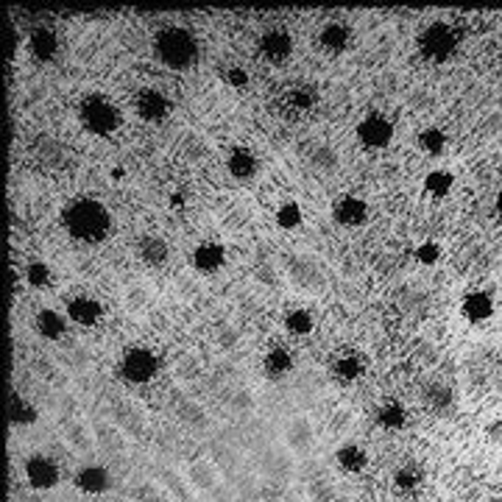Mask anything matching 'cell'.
Here are the masks:
<instances>
[{"label":"cell","mask_w":502,"mask_h":502,"mask_svg":"<svg viewBox=\"0 0 502 502\" xmlns=\"http://www.w3.org/2000/svg\"><path fill=\"white\" fill-rule=\"evenodd\" d=\"M62 224L79 243H101L112 232V212L95 198H76L64 207Z\"/></svg>","instance_id":"cell-1"},{"label":"cell","mask_w":502,"mask_h":502,"mask_svg":"<svg viewBox=\"0 0 502 502\" xmlns=\"http://www.w3.org/2000/svg\"><path fill=\"white\" fill-rule=\"evenodd\" d=\"M156 56L171 70H190L198 62V42L182 25H168L154 40Z\"/></svg>","instance_id":"cell-2"},{"label":"cell","mask_w":502,"mask_h":502,"mask_svg":"<svg viewBox=\"0 0 502 502\" xmlns=\"http://www.w3.org/2000/svg\"><path fill=\"white\" fill-rule=\"evenodd\" d=\"M79 115H81V126L95 137H109L120 126V112L106 95H87L81 101Z\"/></svg>","instance_id":"cell-3"},{"label":"cell","mask_w":502,"mask_h":502,"mask_svg":"<svg viewBox=\"0 0 502 502\" xmlns=\"http://www.w3.org/2000/svg\"><path fill=\"white\" fill-rule=\"evenodd\" d=\"M156 371H159V358H156L151 349H145V346H132V349L123 352L120 374H123L126 382H132V385H145V382H151V380L156 377Z\"/></svg>","instance_id":"cell-4"},{"label":"cell","mask_w":502,"mask_h":502,"mask_svg":"<svg viewBox=\"0 0 502 502\" xmlns=\"http://www.w3.org/2000/svg\"><path fill=\"white\" fill-rule=\"evenodd\" d=\"M455 34H452V28L450 25H444V23H433L424 34H421V40H418V45H421V53L427 56V59H433V62H444L452 50H455Z\"/></svg>","instance_id":"cell-5"},{"label":"cell","mask_w":502,"mask_h":502,"mask_svg":"<svg viewBox=\"0 0 502 502\" xmlns=\"http://www.w3.org/2000/svg\"><path fill=\"white\" fill-rule=\"evenodd\" d=\"M358 139L363 142L365 148H374V151L388 148L391 139H394V123L385 115L374 112V115H368V118H363L358 123Z\"/></svg>","instance_id":"cell-6"},{"label":"cell","mask_w":502,"mask_h":502,"mask_svg":"<svg viewBox=\"0 0 502 502\" xmlns=\"http://www.w3.org/2000/svg\"><path fill=\"white\" fill-rule=\"evenodd\" d=\"M62 472L56 466V460L47 455H31L25 460V480L31 489H40V491H47L59 483Z\"/></svg>","instance_id":"cell-7"},{"label":"cell","mask_w":502,"mask_h":502,"mask_svg":"<svg viewBox=\"0 0 502 502\" xmlns=\"http://www.w3.org/2000/svg\"><path fill=\"white\" fill-rule=\"evenodd\" d=\"M332 218H335V224H341V227L346 229L363 227L365 221H368V204H365L363 198H358V195H343V198L335 201Z\"/></svg>","instance_id":"cell-8"},{"label":"cell","mask_w":502,"mask_h":502,"mask_svg":"<svg viewBox=\"0 0 502 502\" xmlns=\"http://www.w3.org/2000/svg\"><path fill=\"white\" fill-rule=\"evenodd\" d=\"M135 109H137V115L145 123H159V120L168 118L171 101L159 90H142L137 95V101H135Z\"/></svg>","instance_id":"cell-9"},{"label":"cell","mask_w":502,"mask_h":502,"mask_svg":"<svg viewBox=\"0 0 502 502\" xmlns=\"http://www.w3.org/2000/svg\"><path fill=\"white\" fill-rule=\"evenodd\" d=\"M190 263H193V268L201 271V274H215V271L227 263V251H224L221 243H215V240H204L201 246H195Z\"/></svg>","instance_id":"cell-10"},{"label":"cell","mask_w":502,"mask_h":502,"mask_svg":"<svg viewBox=\"0 0 502 502\" xmlns=\"http://www.w3.org/2000/svg\"><path fill=\"white\" fill-rule=\"evenodd\" d=\"M227 168H229V173H232L234 179L249 182V179H254V176H257V171H260V159H257V154H254L251 148L237 145V148H232V151H229Z\"/></svg>","instance_id":"cell-11"},{"label":"cell","mask_w":502,"mask_h":502,"mask_svg":"<svg viewBox=\"0 0 502 502\" xmlns=\"http://www.w3.org/2000/svg\"><path fill=\"white\" fill-rule=\"evenodd\" d=\"M260 53H263L268 62L282 64V62L290 59V53H293V40H290V34L282 31V28L266 31V34L260 37Z\"/></svg>","instance_id":"cell-12"},{"label":"cell","mask_w":502,"mask_h":502,"mask_svg":"<svg viewBox=\"0 0 502 502\" xmlns=\"http://www.w3.org/2000/svg\"><path fill=\"white\" fill-rule=\"evenodd\" d=\"M112 486V474L103 466H81L76 472V489L84 494H103Z\"/></svg>","instance_id":"cell-13"},{"label":"cell","mask_w":502,"mask_h":502,"mask_svg":"<svg viewBox=\"0 0 502 502\" xmlns=\"http://www.w3.org/2000/svg\"><path fill=\"white\" fill-rule=\"evenodd\" d=\"M67 316H70V321H76L79 326H95L101 321V316H103V307L95 299H90V296H76L67 304Z\"/></svg>","instance_id":"cell-14"},{"label":"cell","mask_w":502,"mask_h":502,"mask_svg":"<svg viewBox=\"0 0 502 502\" xmlns=\"http://www.w3.org/2000/svg\"><path fill=\"white\" fill-rule=\"evenodd\" d=\"M319 45L324 47L326 53H343L346 47L352 45V31H349V25H343V23H326L319 34Z\"/></svg>","instance_id":"cell-15"},{"label":"cell","mask_w":502,"mask_h":502,"mask_svg":"<svg viewBox=\"0 0 502 502\" xmlns=\"http://www.w3.org/2000/svg\"><path fill=\"white\" fill-rule=\"evenodd\" d=\"M263 368H266V377H268V380H282V377H287V374L293 371V355H290V349H287V346H274V349H268V355H266V360H263Z\"/></svg>","instance_id":"cell-16"},{"label":"cell","mask_w":502,"mask_h":502,"mask_svg":"<svg viewBox=\"0 0 502 502\" xmlns=\"http://www.w3.org/2000/svg\"><path fill=\"white\" fill-rule=\"evenodd\" d=\"M287 447L296 450V452H307L313 447V424L304 418V416H296L290 424H287Z\"/></svg>","instance_id":"cell-17"},{"label":"cell","mask_w":502,"mask_h":502,"mask_svg":"<svg viewBox=\"0 0 502 502\" xmlns=\"http://www.w3.org/2000/svg\"><path fill=\"white\" fill-rule=\"evenodd\" d=\"M28 45H31V53H34L40 62H47V59H53V56H56V50H59V40H56V34H53L50 28H34V31H31Z\"/></svg>","instance_id":"cell-18"},{"label":"cell","mask_w":502,"mask_h":502,"mask_svg":"<svg viewBox=\"0 0 502 502\" xmlns=\"http://www.w3.org/2000/svg\"><path fill=\"white\" fill-rule=\"evenodd\" d=\"M137 251L142 257V263H148V266H162L168 260V243L159 234H145L139 240Z\"/></svg>","instance_id":"cell-19"},{"label":"cell","mask_w":502,"mask_h":502,"mask_svg":"<svg viewBox=\"0 0 502 502\" xmlns=\"http://www.w3.org/2000/svg\"><path fill=\"white\" fill-rule=\"evenodd\" d=\"M34 326H37V332L47 338V341H59L62 335H64V319H62V313H56V310H40L37 313V319H34Z\"/></svg>","instance_id":"cell-20"},{"label":"cell","mask_w":502,"mask_h":502,"mask_svg":"<svg viewBox=\"0 0 502 502\" xmlns=\"http://www.w3.org/2000/svg\"><path fill=\"white\" fill-rule=\"evenodd\" d=\"M332 368H335V377H338L341 382H355L365 371V363L358 352H346V355H341V358L335 360Z\"/></svg>","instance_id":"cell-21"},{"label":"cell","mask_w":502,"mask_h":502,"mask_svg":"<svg viewBox=\"0 0 502 502\" xmlns=\"http://www.w3.org/2000/svg\"><path fill=\"white\" fill-rule=\"evenodd\" d=\"M190 480H193V486H195V489L207 491V489H212V486H215L218 472H215V466H212L210 460H195V463L190 466Z\"/></svg>","instance_id":"cell-22"},{"label":"cell","mask_w":502,"mask_h":502,"mask_svg":"<svg viewBox=\"0 0 502 502\" xmlns=\"http://www.w3.org/2000/svg\"><path fill=\"white\" fill-rule=\"evenodd\" d=\"M290 276H293V282L299 287H310V285H319L321 282V271L313 260H296L293 268H290Z\"/></svg>","instance_id":"cell-23"},{"label":"cell","mask_w":502,"mask_h":502,"mask_svg":"<svg viewBox=\"0 0 502 502\" xmlns=\"http://www.w3.org/2000/svg\"><path fill=\"white\" fill-rule=\"evenodd\" d=\"M338 463H341L343 472H352V474H355V472H363L368 457H365V452L358 444H346V447H341V452H338Z\"/></svg>","instance_id":"cell-24"},{"label":"cell","mask_w":502,"mask_h":502,"mask_svg":"<svg viewBox=\"0 0 502 502\" xmlns=\"http://www.w3.org/2000/svg\"><path fill=\"white\" fill-rule=\"evenodd\" d=\"M285 329L290 335H310L313 332V316H310V310H304V307L290 310L285 316Z\"/></svg>","instance_id":"cell-25"},{"label":"cell","mask_w":502,"mask_h":502,"mask_svg":"<svg viewBox=\"0 0 502 502\" xmlns=\"http://www.w3.org/2000/svg\"><path fill=\"white\" fill-rule=\"evenodd\" d=\"M377 421H380V427H385V430H399V427L405 424V408L397 405V402H388V405L380 408Z\"/></svg>","instance_id":"cell-26"},{"label":"cell","mask_w":502,"mask_h":502,"mask_svg":"<svg viewBox=\"0 0 502 502\" xmlns=\"http://www.w3.org/2000/svg\"><path fill=\"white\" fill-rule=\"evenodd\" d=\"M316 101H319V95H316L313 87H296V90L287 92V103L296 112H310L316 106Z\"/></svg>","instance_id":"cell-27"},{"label":"cell","mask_w":502,"mask_h":502,"mask_svg":"<svg viewBox=\"0 0 502 502\" xmlns=\"http://www.w3.org/2000/svg\"><path fill=\"white\" fill-rule=\"evenodd\" d=\"M276 224L282 229H296L302 224V207L296 201H285L279 210H276Z\"/></svg>","instance_id":"cell-28"},{"label":"cell","mask_w":502,"mask_h":502,"mask_svg":"<svg viewBox=\"0 0 502 502\" xmlns=\"http://www.w3.org/2000/svg\"><path fill=\"white\" fill-rule=\"evenodd\" d=\"M463 313H466L469 319H474V321L486 319V316L491 313V302H489L486 296L474 293V296H469V299L463 302Z\"/></svg>","instance_id":"cell-29"},{"label":"cell","mask_w":502,"mask_h":502,"mask_svg":"<svg viewBox=\"0 0 502 502\" xmlns=\"http://www.w3.org/2000/svg\"><path fill=\"white\" fill-rule=\"evenodd\" d=\"M450 187H452V176H450L447 171H433V173L424 179V190H427L430 195H447Z\"/></svg>","instance_id":"cell-30"},{"label":"cell","mask_w":502,"mask_h":502,"mask_svg":"<svg viewBox=\"0 0 502 502\" xmlns=\"http://www.w3.org/2000/svg\"><path fill=\"white\" fill-rule=\"evenodd\" d=\"M11 421L14 424H34L37 421V411L23 397H14L11 399Z\"/></svg>","instance_id":"cell-31"},{"label":"cell","mask_w":502,"mask_h":502,"mask_svg":"<svg viewBox=\"0 0 502 502\" xmlns=\"http://www.w3.org/2000/svg\"><path fill=\"white\" fill-rule=\"evenodd\" d=\"M25 282L31 285V287H37V290H42L50 285V268H47V263H31L28 268H25Z\"/></svg>","instance_id":"cell-32"},{"label":"cell","mask_w":502,"mask_h":502,"mask_svg":"<svg viewBox=\"0 0 502 502\" xmlns=\"http://www.w3.org/2000/svg\"><path fill=\"white\" fill-rule=\"evenodd\" d=\"M418 145L427 151V154H441L444 151V145H447V137L438 132V129H424L421 135H418Z\"/></svg>","instance_id":"cell-33"},{"label":"cell","mask_w":502,"mask_h":502,"mask_svg":"<svg viewBox=\"0 0 502 502\" xmlns=\"http://www.w3.org/2000/svg\"><path fill=\"white\" fill-rule=\"evenodd\" d=\"M416 260L424 263V266H433V263L438 260V246H435V243H421V246L416 249Z\"/></svg>","instance_id":"cell-34"},{"label":"cell","mask_w":502,"mask_h":502,"mask_svg":"<svg viewBox=\"0 0 502 502\" xmlns=\"http://www.w3.org/2000/svg\"><path fill=\"white\" fill-rule=\"evenodd\" d=\"M227 81L232 84V87H246L249 84V73L243 70V67H229V73H227Z\"/></svg>","instance_id":"cell-35"},{"label":"cell","mask_w":502,"mask_h":502,"mask_svg":"<svg viewBox=\"0 0 502 502\" xmlns=\"http://www.w3.org/2000/svg\"><path fill=\"white\" fill-rule=\"evenodd\" d=\"M313 159L319 162L321 168H335V165H338V159H335L332 148H326V145H324V148H319V151L313 154Z\"/></svg>","instance_id":"cell-36"},{"label":"cell","mask_w":502,"mask_h":502,"mask_svg":"<svg viewBox=\"0 0 502 502\" xmlns=\"http://www.w3.org/2000/svg\"><path fill=\"white\" fill-rule=\"evenodd\" d=\"M497 207H500V212H502V195H500V204H497Z\"/></svg>","instance_id":"cell-37"}]
</instances>
